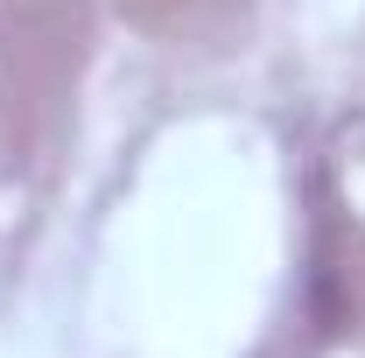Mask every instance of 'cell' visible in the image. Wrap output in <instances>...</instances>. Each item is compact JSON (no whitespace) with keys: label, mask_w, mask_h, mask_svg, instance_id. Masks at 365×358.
<instances>
[]
</instances>
